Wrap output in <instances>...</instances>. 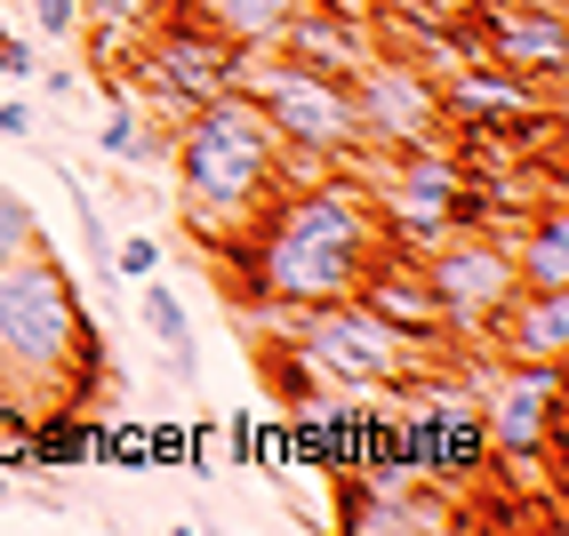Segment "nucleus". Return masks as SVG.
I'll list each match as a JSON object with an SVG mask.
<instances>
[{
	"mask_svg": "<svg viewBox=\"0 0 569 536\" xmlns=\"http://www.w3.org/2000/svg\"><path fill=\"white\" fill-rule=\"evenodd\" d=\"M0 136L32 144V136H41V112H32V104H0Z\"/></svg>",
	"mask_w": 569,
	"mask_h": 536,
	"instance_id": "24",
	"label": "nucleus"
},
{
	"mask_svg": "<svg viewBox=\"0 0 569 536\" xmlns=\"http://www.w3.org/2000/svg\"><path fill=\"white\" fill-rule=\"evenodd\" d=\"M433 81H441V112H449V129H458V136L546 129V112H561L553 89L521 81V72H506V64H481V57H466V49H458V64H449V72H433Z\"/></svg>",
	"mask_w": 569,
	"mask_h": 536,
	"instance_id": "12",
	"label": "nucleus"
},
{
	"mask_svg": "<svg viewBox=\"0 0 569 536\" xmlns=\"http://www.w3.org/2000/svg\"><path fill=\"white\" fill-rule=\"evenodd\" d=\"M32 32H41V49H72L81 41V0H24Z\"/></svg>",
	"mask_w": 569,
	"mask_h": 536,
	"instance_id": "21",
	"label": "nucleus"
},
{
	"mask_svg": "<svg viewBox=\"0 0 569 536\" xmlns=\"http://www.w3.org/2000/svg\"><path fill=\"white\" fill-rule=\"evenodd\" d=\"M241 89L257 97V112L289 144V161H306V169H353L361 152H369L353 81H329V72L297 64L281 49H264V57H241Z\"/></svg>",
	"mask_w": 569,
	"mask_h": 536,
	"instance_id": "7",
	"label": "nucleus"
},
{
	"mask_svg": "<svg viewBox=\"0 0 569 536\" xmlns=\"http://www.w3.org/2000/svg\"><path fill=\"white\" fill-rule=\"evenodd\" d=\"M377 49H386V32H377V24H353V17H337L329 0H306V9L289 17V32H281V57L329 72V81H353V72H361Z\"/></svg>",
	"mask_w": 569,
	"mask_h": 536,
	"instance_id": "15",
	"label": "nucleus"
},
{
	"mask_svg": "<svg viewBox=\"0 0 569 536\" xmlns=\"http://www.w3.org/2000/svg\"><path fill=\"white\" fill-rule=\"evenodd\" d=\"M481 353L498 361H569V289H513L498 321L481 328Z\"/></svg>",
	"mask_w": 569,
	"mask_h": 536,
	"instance_id": "14",
	"label": "nucleus"
},
{
	"mask_svg": "<svg viewBox=\"0 0 569 536\" xmlns=\"http://www.w3.org/2000/svg\"><path fill=\"white\" fill-rule=\"evenodd\" d=\"M97 353L104 344H97L89 304L41 241L0 264V393L24 401V408L57 401L72 376L97 368Z\"/></svg>",
	"mask_w": 569,
	"mask_h": 536,
	"instance_id": "3",
	"label": "nucleus"
},
{
	"mask_svg": "<svg viewBox=\"0 0 569 536\" xmlns=\"http://www.w3.org/2000/svg\"><path fill=\"white\" fill-rule=\"evenodd\" d=\"M506 249H513L521 289H569V209H561V184L506 233Z\"/></svg>",
	"mask_w": 569,
	"mask_h": 536,
	"instance_id": "16",
	"label": "nucleus"
},
{
	"mask_svg": "<svg viewBox=\"0 0 569 536\" xmlns=\"http://www.w3.org/2000/svg\"><path fill=\"white\" fill-rule=\"evenodd\" d=\"M137 321L153 328L169 344V368H177V385H193L201 376V344H193V313H184V296L161 281V273H144L137 281Z\"/></svg>",
	"mask_w": 569,
	"mask_h": 536,
	"instance_id": "18",
	"label": "nucleus"
},
{
	"mask_svg": "<svg viewBox=\"0 0 569 536\" xmlns=\"http://www.w3.org/2000/svg\"><path fill=\"white\" fill-rule=\"evenodd\" d=\"M521 9H569V0H521Z\"/></svg>",
	"mask_w": 569,
	"mask_h": 536,
	"instance_id": "26",
	"label": "nucleus"
},
{
	"mask_svg": "<svg viewBox=\"0 0 569 536\" xmlns=\"http://www.w3.org/2000/svg\"><path fill=\"white\" fill-rule=\"evenodd\" d=\"M449 41L481 64H506L521 81H538L561 97V72H569V9H521V0H466L449 17Z\"/></svg>",
	"mask_w": 569,
	"mask_h": 536,
	"instance_id": "11",
	"label": "nucleus"
},
{
	"mask_svg": "<svg viewBox=\"0 0 569 536\" xmlns=\"http://www.w3.org/2000/svg\"><path fill=\"white\" fill-rule=\"evenodd\" d=\"M169 169H177V216L184 233H201L209 249L249 241V224L264 216V201L306 169L289 161V144L273 136V121L257 112L249 89H224L209 104H193L169 129Z\"/></svg>",
	"mask_w": 569,
	"mask_h": 536,
	"instance_id": "2",
	"label": "nucleus"
},
{
	"mask_svg": "<svg viewBox=\"0 0 569 536\" xmlns=\"http://www.w3.org/2000/svg\"><path fill=\"white\" fill-rule=\"evenodd\" d=\"M0 505H9V473H0Z\"/></svg>",
	"mask_w": 569,
	"mask_h": 536,
	"instance_id": "27",
	"label": "nucleus"
},
{
	"mask_svg": "<svg viewBox=\"0 0 569 536\" xmlns=\"http://www.w3.org/2000/svg\"><path fill=\"white\" fill-rule=\"evenodd\" d=\"M426 9H433V0H426Z\"/></svg>",
	"mask_w": 569,
	"mask_h": 536,
	"instance_id": "28",
	"label": "nucleus"
},
{
	"mask_svg": "<svg viewBox=\"0 0 569 536\" xmlns=\"http://www.w3.org/2000/svg\"><path fill=\"white\" fill-rule=\"evenodd\" d=\"M353 176L369 184L386 249H433L458 224H489V176L466 169L458 144H417V152H361Z\"/></svg>",
	"mask_w": 569,
	"mask_h": 536,
	"instance_id": "5",
	"label": "nucleus"
},
{
	"mask_svg": "<svg viewBox=\"0 0 569 536\" xmlns=\"http://www.w3.org/2000/svg\"><path fill=\"white\" fill-rule=\"evenodd\" d=\"M473 385L481 408V441H489V473H513L521 488H546L561 473V361H473V344H449Z\"/></svg>",
	"mask_w": 569,
	"mask_h": 536,
	"instance_id": "6",
	"label": "nucleus"
},
{
	"mask_svg": "<svg viewBox=\"0 0 569 536\" xmlns=\"http://www.w3.org/2000/svg\"><path fill=\"white\" fill-rule=\"evenodd\" d=\"M233 256L249 273L241 289L249 313H297V304L353 296L361 273L386 256V233H377L369 184L353 169H297Z\"/></svg>",
	"mask_w": 569,
	"mask_h": 536,
	"instance_id": "1",
	"label": "nucleus"
},
{
	"mask_svg": "<svg viewBox=\"0 0 569 536\" xmlns=\"http://www.w3.org/2000/svg\"><path fill=\"white\" fill-rule=\"evenodd\" d=\"M97 144H104V161H137V169L169 161V129H153V121H144V104H137L129 89L104 104V121H97Z\"/></svg>",
	"mask_w": 569,
	"mask_h": 536,
	"instance_id": "19",
	"label": "nucleus"
},
{
	"mask_svg": "<svg viewBox=\"0 0 569 536\" xmlns=\"http://www.w3.org/2000/svg\"><path fill=\"white\" fill-rule=\"evenodd\" d=\"M112 273H121V281L161 273V233H129V241H112Z\"/></svg>",
	"mask_w": 569,
	"mask_h": 536,
	"instance_id": "23",
	"label": "nucleus"
},
{
	"mask_svg": "<svg viewBox=\"0 0 569 536\" xmlns=\"http://www.w3.org/2000/svg\"><path fill=\"white\" fill-rule=\"evenodd\" d=\"M9 41H17V32H9V24H0V72H9Z\"/></svg>",
	"mask_w": 569,
	"mask_h": 536,
	"instance_id": "25",
	"label": "nucleus"
},
{
	"mask_svg": "<svg viewBox=\"0 0 569 536\" xmlns=\"http://www.w3.org/2000/svg\"><path fill=\"white\" fill-rule=\"evenodd\" d=\"M209 32H224L241 57H264V49H281V32H289V17L306 9V0H184Z\"/></svg>",
	"mask_w": 569,
	"mask_h": 536,
	"instance_id": "17",
	"label": "nucleus"
},
{
	"mask_svg": "<svg viewBox=\"0 0 569 536\" xmlns=\"http://www.w3.org/2000/svg\"><path fill=\"white\" fill-rule=\"evenodd\" d=\"M353 104H361V129H369V152H417V144H458L441 112V81L426 57L409 49H377L361 72H353Z\"/></svg>",
	"mask_w": 569,
	"mask_h": 536,
	"instance_id": "10",
	"label": "nucleus"
},
{
	"mask_svg": "<svg viewBox=\"0 0 569 536\" xmlns=\"http://www.w3.org/2000/svg\"><path fill=\"white\" fill-rule=\"evenodd\" d=\"M153 17H161V0H81V41H89L97 57H104V49L121 57Z\"/></svg>",
	"mask_w": 569,
	"mask_h": 536,
	"instance_id": "20",
	"label": "nucleus"
},
{
	"mask_svg": "<svg viewBox=\"0 0 569 536\" xmlns=\"http://www.w3.org/2000/svg\"><path fill=\"white\" fill-rule=\"evenodd\" d=\"M377 321H393L401 336H417L426 353H449V321H441V304H433V289H426V273H417V256L409 249H386L361 273V289H353Z\"/></svg>",
	"mask_w": 569,
	"mask_h": 536,
	"instance_id": "13",
	"label": "nucleus"
},
{
	"mask_svg": "<svg viewBox=\"0 0 569 536\" xmlns=\"http://www.w3.org/2000/svg\"><path fill=\"white\" fill-rule=\"evenodd\" d=\"M417 273H426L441 321H449V344H481V328L498 321V304L521 289L513 249H506L498 224H458V233H441L433 249H417Z\"/></svg>",
	"mask_w": 569,
	"mask_h": 536,
	"instance_id": "9",
	"label": "nucleus"
},
{
	"mask_svg": "<svg viewBox=\"0 0 569 536\" xmlns=\"http://www.w3.org/2000/svg\"><path fill=\"white\" fill-rule=\"evenodd\" d=\"M281 336V353L297 361V376H321L337 401H393L426 361L417 336H401L393 321H377L361 296H329V304H297V313H264Z\"/></svg>",
	"mask_w": 569,
	"mask_h": 536,
	"instance_id": "4",
	"label": "nucleus"
},
{
	"mask_svg": "<svg viewBox=\"0 0 569 536\" xmlns=\"http://www.w3.org/2000/svg\"><path fill=\"white\" fill-rule=\"evenodd\" d=\"M121 72H129V97L177 129L193 104L241 89V49L224 41V32H209L184 0H161V17L121 49Z\"/></svg>",
	"mask_w": 569,
	"mask_h": 536,
	"instance_id": "8",
	"label": "nucleus"
},
{
	"mask_svg": "<svg viewBox=\"0 0 569 536\" xmlns=\"http://www.w3.org/2000/svg\"><path fill=\"white\" fill-rule=\"evenodd\" d=\"M32 241H41V216H32V201H17L9 184H0V264L24 256Z\"/></svg>",
	"mask_w": 569,
	"mask_h": 536,
	"instance_id": "22",
	"label": "nucleus"
}]
</instances>
